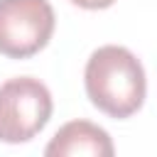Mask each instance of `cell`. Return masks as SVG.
<instances>
[{
  "instance_id": "cell-1",
  "label": "cell",
  "mask_w": 157,
  "mask_h": 157,
  "mask_svg": "<svg viewBox=\"0 0 157 157\" xmlns=\"http://www.w3.org/2000/svg\"><path fill=\"white\" fill-rule=\"evenodd\" d=\"M83 83L91 103L118 120L137 113L147 93V78L140 59L118 44L98 47L88 56Z\"/></svg>"
},
{
  "instance_id": "cell-2",
  "label": "cell",
  "mask_w": 157,
  "mask_h": 157,
  "mask_svg": "<svg viewBox=\"0 0 157 157\" xmlns=\"http://www.w3.org/2000/svg\"><path fill=\"white\" fill-rule=\"evenodd\" d=\"M54 110L49 88L32 76L0 83V142H29L44 130Z\"/></svg>"
},
{
  "instance_id": "cell-3",
  "label": "cell",
  "mask_w": 157,
  "mask_h": 157,
  "mask_svg": "<svg viewBox=\"0 0 157 157\" xmlns=\"http://www.w3.org/2000/svg\"><path fill=\"white\" fill-rule=\"evenodd\" d=\"M54 22L49 0H0V54L10 59L34 56L49 44Z\"/></svg>"
},
{
  "instance_id": "cell-4",
  "label": "cell",
  "mask_w": 157,
  "mask_h": 157,
  "mask_svg": "<svg viewBox=\"0 0 157 157\" xmlns=\"http://www.w3.org/2000/svg\"><path fill=\"white\" fill-rule=\"evenodd\" d=\"M113 140L110 135L88 120H71L56 130V135L44 147L47 157H76V155H91V157H113Z\"/></svg>"
},
{
  "instance_id": "cell-5",
  "label": "cell",
  "mask_w": 157,
  "mask_h": 157,
  "mask_svg": "<svg viewBox=\"0 0 157 157\" xmlns=\"http://www.w3.org/2000/svg\"><path fill=\"white\" fill-rule=\"evenodd\" d=\"M74 5H78V7H83V10H105V7H110L115 0H71Z\"/></svg>"
}]
</instances>
